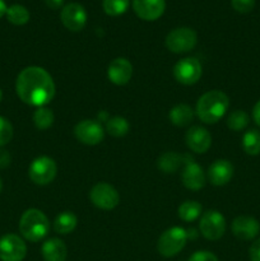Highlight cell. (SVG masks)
Here are the masks:
<instances>
[{"instance_id":"6da1fadb","label":"cell","mask_w":260,"mask_h":261,"mask_svg":"<svg viewBox=\"0 0 260 261\" xmlns=\"http://www.w3.org/2000/svg\"><path fill=\"white\" fill-rule=\"evenodd\" d=\"M15 91L24 103L43 107L55 96V83L43 68L28 66L18 74Z\"/></svg>"},{"instance_id":"7a4b0ae2","label":"cell","mask_w":260,"mask_h":261,"mask_svg":"<svg viewBox=\"0 0 260 261\" xmlns=\"http://www.w3.org/2000/svg\"><path fill=\"white\" fill-rule=\"evenodd\" d=\"M229 106V98L222 91H209L199 98L196 103V115L205 124L218 122Z\"/></svg>"},{"instance_id":"3957f363","label":"cell","mask_w":260,"mask_h":261,"mask_svg":"<svg viewBox=\"0 0 260 261\" xmlns=\"http://www.w3.org/2000/svg\"><path fill=\"white\" fill-rule=\"evenodd\" d=\"M48 229L50 223L47 217L38 209H28L20 217L19 232L28 241H41L48 233Z\"/></svg>"},{"instance_id":"277c9868","label":"cell","mask_w":260,"mask_h":261,"mask_svg":"<svg viewBox=\"0 0 260 261\" xmlns=\"http://www.w3.org/2000/svg\"><path fill=\"white\" fill-rule=\"evenodd\" d=\"M188 239V229H184L181 227L168 228L161 234L158 240V252L165 257L175 256L185 247Z\"/></svg>"},{"instance_id":"5b68a950","label":"cell","mask_w":260,"mask_h":261,"mask_svg":"<svg viewBox=\"0 0 260 261\" xmlns=\"http://www.w3.org/2000/svg\"><path fill=\"white\" fill-rule=\"evenodd\" d=\"M198 35L194 30L186 27L175 28L166 37V47L175 54L189 53L195 47Z\"/></svg>"},{"instance_id":"8992f818","label":"cell","mask_w":260,"mask_h":261,"mask_svg":"<svg viewBox=\"0 0 260 261\" xmlns=\"http://www.w3.org/2000/svg\"><path fill=\"white\" fill-rule=\"evenodd\" d=\"M56 172H58V166L55 161L46 155L33 160L28 170L30 178L37 185H48L53 182Z\"/></svg>"},{"instance_id":"52a82bcc","label":"cell","mask_w":260,"mask_h":261,"mask_svg":"<svg viewBox=\"0 0 260 261\" xmlns=\"http://www.w3.org/2000/svg\"><path fill=\"white\" fill-rule=\"evenodd\" d=\"M89 198L94 206L102 211H111L116 208L120 201L119 193L112 185L106 182H98L92 188Z\"/></svg>"},{"instance_id":"ba28073f","label":"cell","mask_w":260,"mask_h":261,"mask_svg":"<svg viewBox=\"0 0 260 261\" xmlns=\"http://www.w3.org/2000/svg\"><path fill=\"white\" fill-rule=\"evenodd\" d=\"M199 228L206 240L217 241L223 236L226 231V219L219 212L208 211L201 216Z\"/></svg>"},{"instance_id":"9c48e42d","label":"cell","mask_w":260,"mask_h":261,"mask_svg":"<svg viewBox=\"0 0 260 261\" xmlns=\"http://www.w3.org/2000/svg\"><path fill=\"white\" fill-rule=\"evenodd\" d=\"M201 73V64L195 58H185L181 59L173 66V76L176 81L185 86H191L195 84L200 79Z\"/></svg>"},{"instance_id":"30bf717a","label":"cell","mask_w":260,"mask_h":261,"mask_svg":"<svg viewBox=\"0 0 260 261\" xmlns=\"http://www.w3.org/2000/svg\"><path fill=\"white\" fill-rule=\"evenodd\" d=\"M27 255V246L19 236L8 233L0 239V260L22 261Z\"/></svg>"},{"instance_id":"8fae6325","label":"cell","mask_w":260,"mask_h":261,"mask_svg":"<svg viewBox=\"0 0 260 261\" xmlns=\"http://www.w3.org/2000/svg\"><path fill=\"white\" fill-rule=\"evenodd\" d=\"M74 135L86 145H96L103 140L105 132L102 125L96 120H83L74 127Z\"/></svg>"},{"instance_id":"7c38bea8","label":"cell","mask_w":260,"mask_h":261,"mask_svg":"<svg viewBox=\"0 0 260 261\" xmlns=\"http://www.w3.org/2000/svg\"><path fill=\"white\" fill-rule=\"evenodd\" d=\"M183 163H185L183 173H181V180L184 186L189 190H200L205 185V175L204 171L198 163L194 162L190 155H183Z\"/></svg>"},{"instance_id":"4fadbf2b","label":"cell","mask_w":260,"mask_h":261,"mask_svg":"<svg viewBox=\"0 0 260 261\" xmlns=\"http://www.w3.org/2000/svg\"><path fill=\"white\" fill-rule=\"evenodd\" d=\"M61 22L71 32H79L87 23V12L79 3H70L61 9Z\"/></svg>"},{"instance_id":"5bb4252c","label":"cell","mask_w":260,"mask_h":261,"mask_svg":"<svg viewBox=\"0 0 260 261\" xmlns=\"http://www.w3.org/2000/svg\"><path fill=\"white\" fill-rule=\"evenodd\" d=\"M135 14L143 20H155L165 13V0H133Z\"/></svg>"},{"instance_id":"9a60e30c","label":"cell","mask_w":260,"mask_h":261,"mask_svg":"<svg viewBox=\"0 0 260 261\" xmlns=\"http://www.w3.org/2000/svg\"><path fill=\"white\" fill-rule=\"evenodd\" d=\"M133 75V65L127 59L117 58L110 63L107 76L116 86H125L129 83Z\"/></svg>"},{"instance_id":"2e32d148","label":"cell","mask_w":260,"mask_h":261,"mask_svg":"<svg viewBox=\"0 0 260 261\" xmlns=\"http://www.w3.org/2000/svg\"><path fill=\"white\" fill-rule=\"evenodd\" d=\"M260 231L259 222L249 216L236 217L232 222V232L237 239L242 241H250L255 239Z\"/></svg>"},{"instance_id":"e0dca14e","label":"cell","mask_w":260,"mask_h":261,"mask_svg":"<svg viewBox=\"0 0 260 261\" xmlns=\"http://www.w3.org/2000/svg\"><path fill=\"white\" fill-rule=\"evenodd\" d=\"M186 144L193 152L205 153L211 148L212 135L206 129L201 126H193L186 133Z\"/></svg>"},{"instance_id":"ac0fdd59","label":"cell","mask_w":260,"mask_h":261,"mask_svg":"<svg viewBox=\"0 0 260 261\" xmlns=\"http://www.w3.org/2000/svg\"><path fill=\"white\" fill-rule=\"evenodd\" d=\"M233 176V166L227 160H217L208 168V180L214 186H223Z\"/></svg>"},{"instance_id":"d6986e66","label":"cell","mask_w":260,"mask_h":261,"mask_svg":"<svg viewBox=\"0 0 260 261\" xmlns=\"http://www.w3.org/2000/svg\"><path fill=\"white\" fill-rule=\"evenodd\" d=\"M42 256L45 261H65L68 249L63 240L50 239L42 245Z\"/></svg>"},{"instance_id":"ffe728a7","label":"cell","mask_w":260,"mask_h":261,"mask_svg":"<svg viewBox=\"0 0 260 261\" xmlns=\"http://www.w3.org/2000/svg\"><path fill=\"white\" fill-rule=\"evenodd\" d=\"M194 117V112L190 106L185 103L177 105L170 111V120L176 126H186L191 122Z\"/></svg>"},{"instance_id":"44dd1931","label":"cell","mask_w":260,"mask_h":261,"mask_svg":"<svg viewBox=\"0 0 260 261\" xmlns=\"http://www.w3.org/2000/svg\"><path fill=\"white\" fill-rule=\"evenodd\" d=\"M76 223H78V218L71 212H63L59 214L54 223V228L58 233L60 234H68L75 229Z\"/></svg>"},{"instance_id":"7402d4cb","label":"cell","mask_w":260,"mask_h":261,"mask_svg":"<svg viewBox=\"0 0 260 261\" xmlns=\"http://www.w3.org/2000/svg\"><path fill=\"white\" fill-rule=\"evenodd\" d=\"M183 163V155L175 152H166L158 158V168L165 173H173Z\"/></svg>"},{"instance_id":"603a6c76","label":"cell","mask_w":260,"mask_h":261,"mask_svg":"<svg viewBox=\"0 0 260 261\" xmlns=\"http://www.w3.org/2000/svg\"><path fill=\"white\" fill-rule=\"evenodd\" d=\"M129 122L125 117L114 116L106 121V132L115 138H121L129 132Z\"/></svg>"},{"instance_id":"cb8c5ba5","label":"cell","mask_w":260,"mask_h":261,"mask_svg":"<svg viewBox=\"0 0 260 261\" xmlns=\"http://www.w3.org/2000/svg\"><path fill=\"white\" fill-rule=\"evenodd\" d=\"M242 148L250 155L260 154V132L251 129L245 133L242 138Z\"/></svg>"},{"instance_id":"d4e9b609","label":"cell","mask_w":260,"mask_h":261,"mask_svg":"<svg viewBox=\"0 0 260 261\" xmlns=\"http://www.w3.org/2000/svg\"><path fill=\"white\" fill-rule=\"evenodd\" d=\"M7 18L12 24L23 25L30 20V12L20 4H13L7 9Z\"/></svg>"},{"instance_id":"484cf974","label":"cell","mask_w":260,"mask_h":261,"mask_svg":"<svg viewBox=\"0 0 260 261\" xmlns=\"http://www.w3.org/2000/svg\"><path fill=\"white\" fill-rule=\"evenodd\" d=\"M201 205L198 201L188 200L178 206V217L185 222H193L201 214Z\"/></svg>"},{"instance_id":"4316f807","label":"cell","mask_w":260,"mask_h":261,"mask_svg":"<svg viewBox=\"0 0 260 261\" xmlns=\"http://www.w3.org/2000/svg\"><path fill=\"white\" fill-rule=\"evenodd\" d=\"M249 115L246 112L242 111V110H236V111L231 112L227 117V126L233 132H240L249 125Z\"/></svg>"},{"instance_id":"83f0119b","label":"cell","mask_w":260,"mask_h":261,"mask_svg":"<svg viewBox=\"0 0 260 261\" xmlns=\"http://www.w3.org/2000/svg\"><path fill=\"white\" fill-rule=\"evenodd\" d=\"M33 122L35 126L40 130H46L54 124V114L50 109L38 107L33 114Z\"/></svg>"},{"instance_id":"f1b7e54d","label":"cell","mask_w":260,"mask_h":261,"mask_svg":"<svg viewBox=\"0 0 260 261\" xmlns=\"http://www.w3.org/2000/svg\"><path fill=\"white\" fill-rule=\"evenodd\" d=\"M130 0H103L102 7H103L105 13L111 17H117V15L124 14L129 8Z\"/></svg>"},{"instance_id":"f546056e","label":"cell","mask_w":260,"mask_h":261,"mask_svg":"<svg viewBox=\"0 0 260 261\" xmlns=\"http://www.w3.org/2000/svg\"><path fill=\"white\" fill-rule=\"evenodd\" d=\"M13 126L8 119L0 116V147H4L12 140Z\"/></svg>"},{"instance_id":"4dcf8cb0","label":"cell","mask_w":260,"mask_h":261,"mask_svg":"<svg viewBox=\"0 0 260 261\" xmlns=\"http://www.w3.org/2000/svg\"><path fill=\"white\" fill-rule=\"evenodd\" d=\"M231 5L236 12L247 14L255 7V0H231Z\"/></svg>"},{"instance_id":"1f68e13d","label":"cell","mask_w":260,"mask_h":261,"mask_svg":"<svg viewBox=\"0 0 260 261\" xmlns=\"http://www.w3.org/2000/svg\"><path fill=\"white\" fill-rule=\"evenodd\" d=\"M188 261H218L217 256L209 251H196L191 255Z\"/></svg>"},{"instance_id":"d6a6232c","label":"cell","mask_w":260,"mask_h":261,"mask_svg":"<svg viewBox=\"0 0 260 261\" xmlns=\"http://www.w3.org/2000/svg\"><path fill=\"white\" fill-rule=\"evenodd\" d=\"M249 256L251 261H260V239H257L256 241L250 246Z\"/></svg>"},{"instance_id":"836d02e7","label":"cell","mask_w":260,"mask_h":261,"mask_svg":"<svg viewBox=\"0 0 260 261\" xmlns=\"http://www.w3.org/2000/svg\"><path fill=\"white\" fill-rule=\"evenodd\" d=\"M10 163V155L7 150L0 149V168H4L9 166Z\"/></svg>"},{"instance_id":"e575fe53","label":"cell","mask_w":260,"mask_h":261,"mask_svg":"<svg viewBox=\"0 0 260 261\" xmlns=\"http://www.w3.org/2000/svg\"><path fill=\"white\" fill-rule=\"evenodd\" d=\"M252 117H254V121L256 122L257 126H260V101H257L256 105L254 106V110H252Z\"/></svg>"},{"instance_id":"d590c367","label":"cell","mask_w":260,"mask_h":261,"mask_svg":"<svg viewBox=\"0 0 260 261\" xmlns=\"http://www.w3.org/2000/svg\"><path fill=\"white\" fill-rule=\"evenodd\" d=\"M45 3L51 9H59V8L63 7L64 0H45Z\"/></svg>"},{"instance_id":"8d00e7d4","label":"cell","mask_w":260,"mask_h":261,"mask_svg":"<svg viewBox=\"0 0 260 261\" xmlns=\"http://www.w3.org/2000/svg\"><path fill=\"white\" fill-rule=\"evenodd\" d=\"M7 9H8V7H7V4H5L4 0H0V18H2L3 15L7 14Z\"/></svg>"},{"instance_id":"74e56055","label":"cell","mask_w":260,"mask_h":261,"mask_svg":"<svg viewBox=\"0 0 260 261\" xmlns=\"http://www.w3.org/2000/svg\"><path fill=\"white\" fill-rule=\"evenodd\" d=\"M2 189H3V181L2 178H0V193H2Z\"/></svg>"},{"instance_id":"f35d334b","label":"cell","mask_w":260,"mask_h":261,"mask_svg":"<svg viewBox=\"0 0 260 261\" xmlns=\"http://www.w3.org/2000/svg\"><path fill=\"white\" fill-rule=\"evenodd\" d=\"M2 99H3V92L2 89H0V102H2Z\"/></svg>"}]
</instances>
